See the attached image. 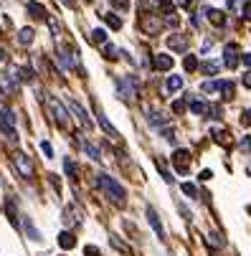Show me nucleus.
Listing matches in <instances>:
<instances>
[{"label": "nucleus", "mask_w": 251, "mask_h": 256, "mask_svg": "<svg viewBox=\"0 0 251 256\" xmlns=\"http://www.w3.org/2000/svg\"><path fill=\"white\" fill-rule=\"evenodd\" d=\"M99 188L104 190V195H109V198L117 203V205H122L125 203V198H127V193H125V188L117 183V180L112 178V175H107V173H101L99 175Z\"/></svg>", "instance_id": "nucleus-1"}, {"label": "nucleus", "mask_w": 251, "mask_h": 256, "mask_svg": "<svg viewBox=\"0 0 251 256\" xmlns=\"http://www.w3.org/2000/svg\"><path fill=\"white\" fill-rule=\"evenodd\" d=\"M13 165H16V170L23 178H31L33 175V162H31V157H28L25 153H16V155H13Z\"/></svg>", "instance_id": "nucleus-2"}, {"label": "nucleus", "mask_w": 251, "mask_h": 256, "mask_svg": "<svg viewBox=\"0 0 251 256\" xmlns=\"http://www.w3.org/2000/svg\"><path fill=\"white\" fill-rule=\"evenodd\" d=\"M165 43H168L170 51H178V53L188 51V36H183V33H170L165 38Z\"/></svg>", "instance_id": "nucleus-3"}, {"label": "nucleus", "mask_w": 251, "mask_h": 256, "mask_svg": "<svg viewBox=\"0 0 251 256\" xmlns=\"http://www.w3.org/2000/svg\"><path fill=\"white\" fill-rule=\"evenodd\" d=\"M173 162H175V168H178V173L185 175L190 170V153H188V150H175Z\"/></svg>", "instance_id": "nucleus-4"}, {"label": "nucleus", "mask_w": 251, "mask_h": 256, "mask_svg": "<svg viewBox=\"0 0 251 256\" xmlns=\"http://www.w3.org/2000/svg\"><path fill=\"white\" fill-rule=\"evenodd\" d=\"M147 221H150V226H152V231L157 233V238H165V229H162V223H160V218H157V213H155V208H150L147 205Z\"/></svg>", "instance_id": "nucleus-5"}, {"label": "nucleus", "mask_w": 251, "mask_h": 256, "mask_svg": "<svg viewBox=\"0 0 251 256\" xmlns=\"http://www.w3.org/2000/svg\"><path fill=\"white\" fill-rule=\"evenodd\" d=\"M66 104H69V107L74 109V114H76V117L81 119V125H84V127H92V119H89V114L84 112V107H81L79 102H74V99H66Z\"/></svg>", "instance_id": "nucleus-6"}, {"label": "nucleus", "mask_w": 251, "mask_h": 256, "mask_svg": "<svg viewBox=\"0 0 251 256\" xmlns=\"http://www.w3.org/2000/svg\"><path fill=\"white\" fill-rule=\"evenodd\" d=\"M51 109H53V114H56V122L61 125V127H69V114H66V109H64L56 99H51Z\"/></svg>", "instance_id": "nucleus-7"}, {"label": "nucleus", "mask_w": 251, "mask_h": 256, "mask_svg": "<svg viewBox=\"0 0 251 256\" xmlns=\"http://www.w3.org/2000/svg\"><path fill=\"white\" fill-rule=\"evenodd\" d=\"M152 66H155L157 71H168V69H173V56H168V53H157V56L152 58Z\"/></svg>", "instance_id": "nucleus-8"}, {"label": "nucleus", "mask_w": 251, "mask_h": 256, "mask_svg": "<svg viewBox=\"0 0 251 256\" xmlns=\"http://www.w3.org/2000/svg\"><path fill=\"white\" fill-rule=\"evenodd\" d=\"M236 53H239V49H236V46H228V49H226V53H224V56H226V58H224V64H226V66L233 69V66H239V64H241V58L236 56Z\"/></svg>", "instance_id": "nucleus-9"}, {"label": "nucleus", "mask_w": 251, "mask_h": 256, "mask_svg": "<svg viewBox=\"0 0 251 256\" xmlns=\"http://www.w3.org/2000/svg\"><path fill=\"white\" fill-rule=\"evenodd\" d=\"M97 119H99V125H101V129H104L107 134H112V137H120V134H117V129L109 125V119L104 117V114H101V109H97Z\"/></svg>", "instance_id": "nucleus-10"}, {"label": "nucleus", "mask_w": 251, "mask_h": 256, "mask_svg": "<svg viewBox=\"0 0 251 256\" xmlns=\"http://www.w3.org/2000/svg\"><path fill=\"white\" fill-rule=\"evenodd\" d=\"M142 28H145L147 33H160L162 23H160V21H155V18L150 16V18H142Z\"/></svg>", "instance_id": "nucleus-11"}, {"label": "nucleus", "mask_w": 251, "mask_h": 256, "mask_svg": "<svg viewBox=\"0 0 251 256\" xmlns=\"http://www.w3.org/2000/svg\"><path fill=\"white\" fill-rule=\"evenodd\" d=\"M205 18H208L211 23H216V26H226V16H224V13H221V10H205Z\"/></svg>", "instance_id": "nucleus-12"}, {"label": "nucleus", "mask_w": 251, "mask_h": 256, "mask_svg": "<svg viewBox=\"0 0 251 256\" xmlns=\"http://www.w3.org/2000/svg\"><path fill=\"white\" fill-rule=\"evenodd\" d=\"M0 92H3V94H13V92H16L10 77H8V74H3V71H0Z\"/></svg>", "instance_id": "nucleus-13"}, {"label": "nucleus", "mask_w": 251, "mask_h": 256, "mask_svg": "<svg viewBox=\"0 0 251 256\" xmlns=\"http://www.w3.org/2000/svg\"><path fill=\"white\" fill-rule=\"evenodd\" d=\"M58 246H61V249H74V246H76V238H74V233L64 231L61 236H58Z\"/></svg>", "instance_id": "nucleus-14"}, {"label": "nucleus", "mask_w": 251, "mask_h": 256, "mask_svg": "<svg viewBox=\"0 0 251 256\" xmlns=\"http://www.w3.org/2000/svg\"><path fill=\"white\" fill-rule=\"evenodd\" d=\"M28 13H31L33 18H46V8H43L41 3H36V0L28 3Z\"/></svg>", "instance_id": "nucleus-15"}, {"label": "nucleus", "mask_w": 251, "mask_h": 256, "mask_svg": "<svg viewBox=\"0 0 251 256\" xmlns=\"http://www.w3.org/2000/svg\"><path fill=\"white\" fill-rule=\"evenodd\" d=\"M33 28H23V31L18 33V43H21V46H31V43H33Z\"/></svg>", "instance_id": "nucleus-16"}, {"label": "nucleus", "mask_w": 251, "mask_h": 256, "mask_svg": "<svg viewBox=\"0 0 251 256\" xmlns=\"http://www.w3.org/2000/svg\"><path fill=\"white\" fill-rule=\"evenodd\" d=\"M183 86V77H168L165 79V92H178Z\"/></svg>", "instance_id": "nucleus-17"}, {"label": "nucleus", "mask_w": 251, "mask_h": 256, "mask_svg": "<svg viewBox=\"0 0 251 256\" xmlns=\"http://www.w3.org/2000/svg\"><path fill=\"white\" fill-rule=\"evenodd\" d=\"M208 246H213V249H224L226 241H224V236H221V233L211 231V233H208Z\"/></svg>", "instance_id": "nucleus-18"}, {"label": "nucleus", "mask_w": 251, "mask_h": 256, "mask_svg": "<svg viewBox=\"0 0 251 256\" xmlns=\"http://www.w3.org/2000/svg\"><path fill=\"white\" fill-rule=\"evenodd\" d=\"M81 147H84V153L89 155L92 160H101V153H99V150H97L92 142H84V140H81Z\"/></svg>", "instance_id": "nucleus-19"}, {"label": "nucleus", "mask_w": 251, "mask_h": 256, "mask_svg": "<svg viewBox=\"0 0 251 256\" xmlns=\"http://www.w3.org/2000/svg\"><path fill=\"white\" fill-rule=\"evenodd\" d=\"M0 114H3V125H10L13 127V122H16V114H13L5 104H0Z\"/></svg>", "instance_id": "nucleus-20"}, {"label": "nucleus", "mask_w": 251, "mask_h": 256, "mask_svg": "<svg viewBox=\"0 0 251 256\" xmlns=\"http://www.w3.org/2000/svg\"><path fill=\"white\" fill-rule=\"evenodd\" d=\"M188 104H190V112H193V114H205V112H208V107H205L203 102H198V99L188 102Z\"/></svg>", "instance_id": "nucleus-21"}, {"label": "nucleus", "mask_w": 251, "mask_h": 256, "mask_svg": "<svg viewBox=\"0 0 251 256\" xmlns=\"http://www.w3.org/2000/svg\"><path fill=\"white\" fill-rule=\"evenodd\" d=\"M23 226H25V233H28V236H31L33 241H38V238H41V233L36 231V226L31 223V218H25V221H23Z\"/></svg>", "instance_id": "nucleus-22"}, {"label": "nucleus", "mask_w": 251, "mask_h": 256, "mask_svg": "<svg viewBox=\"0 0 251 256\" xmlns=\"http://www.w3.org/2000/svg\"><path fill=\"white\" fill-rule=\"evenodd\" d=\"M64 170H66V175H69V178L76 180V175H79V173H76V165H74V160H69V157L64 160Z\"/></svg>", "instance_id": "nucleus-23"}, {"label": "nucleus", "mask_w": 251, "mask_h": 256, "mask_svg": "<svg viewBox=\"0 0 251 256\" xmlns=\"http://www.w3.org/2000/svg\"><path fill=\"white\" fill-rule=\"evenodd\" d=\"M213 137H216V142L226 145V142H228V132H226V129H218V127H213Z\"/></svg>", "instance_id": "nucleus-24"}, {"label": "nucleus", "mask_w": 251, "mask_h": 256, "mask_svg": "<svg viewBox=\"0 0 251 256\" xmlns=\"http://www.w3.org/2000/svg\"><path fill=\"white\" fill-rule=\"evenodd\" d=\"M104 21H107V26H112V28H114V31H120V28H122V21L117 18V16H112V13H107Z\"/></svg>", "instance_id": "nucleus-25"}, {"label": "nucleus", "mask_w": 251, "mask_h": 256, "mask_svg": "<svg viewBox=\"0 0 251 256\" xmlns=\"http://www.w3.org/2000/svg\"><path fill=\"white\" fill-rule=\"evenodd\" d=\"M92 41H94V43H104V41H107V31L94 28V31H92Z\"/></svg>", "instance_id": "nucleus-26"}, {"label": "nucleus", "mask_w": 251, "mask_h": 256, "mask_svg": "<svg viewBox=\"0 0 251 256\" xmlns=\"http://www.w3.org/2000/svg\"><path fill=\"white\" fill-rule=\"evenodd\" d=\"M185 109H188V102H185V99H175V102H173V112H175V114H183Z\"/></svg>", "instance_id": "nucleus-27"}, {"label": "nucleus", "mask_w": 251, "mask_h": 256, "mask_svg": "<svg viewBox=\"0 0 251 256\" xmlns=\"http://www.w3.org/2000/svg\"><path fill=\"white\" fill-rule=\"evenodd\" d=\"M216 89H224V81H205L203 92H216Z\"/></svg>", "instance_id": "nucleus-28"}, {"label": "nucleus", "mask_w": 251, "mask_h": 256, "mask_svg": "<svg viewBox=\"0 0 251 256\" xmlns=\"http://www.w3.org/2000/svg\"><path fill=\"white\" fill-rule=\"evenodd\" d=\"M183 66H185L188 71H193V69H198V58H196V56H185V61H183Z\"/></svg>", "instance_id": "nucleus-29"}, {"label": "nucleus", "mask_w": 251, "mask_h": 256, "mask_svg": "<svg viewBox=\"0 0 251 256\" xmlns=\"http://www.w3.org/2000/svg\"><path fill=\"white\" fill-rule=\"evenodd\" d=\"M218 69H221L218 61H205V64H203V71H205V74H216Z\"/></svg>", "instance_id": "nucleus-30"}, {"label": "nucleus", "mask_w": 251, "mask_h": 256, "mask_svg": "<svg viewBox=\"0 0 251 256\" xmlns=\"http://www.w3.org/2000/svg\"><path fill=\"white\" fill-rule=\"evenodd\" d=\"M221 92H224V99H233V84L224 81V89H221Z\"/></svg>", "instance_id": "nucleus-31"}, {"label": "nucleus", "mask_w": 251, "mask_h": 256, "mask_svg": "<svg viewBox=\"0 0 251 256\" xmlns=\"http://www.w3.org/2000/svg\"><path fill=\"white\" fill-rule=\"evenodd\" d=\"M180 188H183V193H185V195H190V198H196V195H198L196 185H190V183H183Z\"/></svg>", "instance_id": "nucleus-32"}, {"label": "nucleus", "mask_w": 251, "mask_h": 256, "mask_svg": "<svg viewBox=\"0 0 251 256\" xmlns=\"http://www.w3.org/2000/svg\"><path fill=\"white\" fill-rule=\"evenodd\" d=\"M150 122H152V125H157V127H160V125H165V114H160V112H152Z\"/></svg>", "instance_id": "nucleus-33"}, {"label": "nucleus", "mask_w": 251, "mask_h": 256, "mask_svg": "<svg viewBox=\"0 0 251 256\" xmlns=\"http://www.w3.org/2000/svg\"><path fill=\"white\" fill-rule=\"evenodd\" d=\"M109 238H112V244H114L117 249H120V251H125V254H129V246H125V244H122V241H120V236H109Z\"/></svg>", "instance_id": "nucleus-34"}, {"label": "nucleus", "mask_w": 251, "mask_h": 256, "mask_svg": "<svg viewBox=\"0 0 251 256\" xmlns=\"http://www.w3.org/2000/svg\"><path fill=\"white\" fill-rule=\"evenodd\" d=\"M112 5L120 8V10H127L129 8V0H112Z\"/></svg>", "instance_id": "nucleus-35"}, {"label": "nucleus", "mask_w": 251, "mask_h": 256, "mask_svg": "<svg viewBox=\"0 0 251 256\" xmlns=\"http://www.w3.org/2000/svg\"><path fill=\"white\" fill-rule=\"evenodd\" d=\"M41 150H43V155H46V157H53V150H51L49 142H41Z\"/></svg>", "instance_id": "nucleus-36"}, {"label": "nucleus", "mask_w": 251, "mask_h": 256, "mask_svg": "<svg viewBox=\"0 0 251 256\" xmlns=\"http://www.w3.org/2000/svg\"><path fill=\"white\" fill-rule=\"evenodd\" d=\"M104 53H107L109 58H117V56H114V53H117V49H114V46H104Z\"/></svg>", "instance_id": "nucleus-37"}, {"label": "nucleus", "mask_w": 251, "mask_h": 256, "mask_svg": "<svg viewBox=\"0 0 251 256\" xmlns=\"http://www.w3.org/2000/svg\"><path fill=\"white\" fill-rule=\"evenodd\" d=\"M84 254H86V256H99V251H97L94 246H86V249H84Z\"/></svg>", "instance_id": "nucleus-38"}, {"label": "nucleus", "mask_w": 251, "mask_h": 256, "mask_svg": "<svg viewBox=\"0 0 251 256\" xmlns=\"http://www.w3.org/2000/svg\"><path fill=\"white\" fill-rule=\"evenodd\" d=\"M241 64H244V66H251V53H244V56H241Z\"/></svg>", "instance_id": "nucleus-39"}, {"label": "nucleus", "mask_w": 251, "mask_h": 256, "mask_svg": "<svg viewBox=\"0 0 251 256\" xmlns=\"http://www.w3.org/2000/svg\"><path fill=\"white\" fill-rule=\"evenodd\" d=\"M241 122H244V125H251V109L244 112V119H241Z\"/></svg>", "instance_id": "nucleus-40"}, {"label": "nucleus", "mask_w": 251, "mask_h": 256, "mask_svg": "<svg viewBox=\"0 0 251 256\" xmlns=\"http://www.w3.org/2000/svg\"><path fill=\"white\" fill-rule=\"evenodd\" d=\"M211 178H213L211 170H203V173H201V180H211Z\"/></svg>", "instance_id": "nucleus-41"}, {"label": "nucleus", "mask_w": 251, "mask_h": 256, "mask_svg": "<svg viewBox=\"0 0 251 256\" xmlns=\"http://www.w3.org/2000/svg\"><path fill=\"white\" fill-rule=\"evenodd\" d=\"M244 16H246V18H251V3H246V5H244Z\"/></svg>", "instance_id": "nucleus-42"}, {"label": "nucleus", "mask_w": 251, "mask_h": 256, "mask_svg": "<svg viewBox=\"0 0 251 256\" xmlns=\"http://www.w3.org/2000/svg\"><path fill=\"white\" fill-rule=\"evenodd\" d=\"M175 3H178L180 8H190V0H175Z\"/></svg>", "instance_id": "nucleus-43"}, {"label": "nucleus", "mask_w": 251, "mask_h": 256, "mask_svg": "<svg viewBox=\"0 0 251 256\" xmlns=\"http://www.w3.org/2000/svg\"><path fill=\"white\" fill-rule=\"evenodd\" d=\"M244 84H246V86L251 89V71H249V74H246V77H244Z\"/></svg>", "instance_id": "nucleus-44"}, {"label": "nucleus", "mask_w": 251, "mask_h": 256, "mask_svg": "<svg viewBox=\"0 0 251 256\" xmlns=\"http://www.w3.org/2000/svg\"><path fill=\"white\" fill-rule=\"evenodd\" d=\"M61 3H64V5H69V8H74V5H76V0H61Z\"/></svg>", "instance_id": "nucleus-45"}, {"label": "nucleus", "mask_w": 251, "mask_h": 256, "mask_svg": "<svg viewBox=\"0 0 251 256\" xmlns=\"http://www.w3.org/2000/svg\"><path fill=\"white\" fill-rule=\"evenodd\" d=\"M0 61H5V51L3 49H0Z\"/></svg>", "instance_id": "nucleus-46"}]
</instances>
